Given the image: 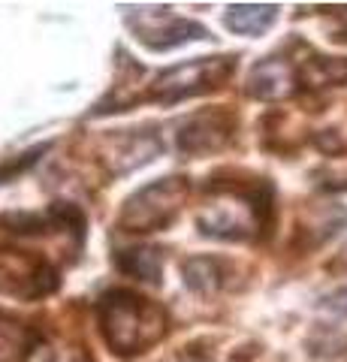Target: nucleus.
<instances>
[{
    "mask_svg": "<svg viewBox=\"0 0 347 362\" xmlns=\"http://www.w3.org/2000/svg\"><path fill=\"white\" fill-rule=\"evenodd\" d=\"M218 202L196 218L199 230L215 239L248 242L269 233L272 226V185L269 181H236V185H211Z\"/></svg>",
    "mask_w": 347,
    "mask_h": 362,
    "instance_id": "f257e3e1",
    "label": "nucleus"
},
{
    "mask_svg": "<svg viewBox=\"0 0 347 362\" xmlns=\"http://www.w3.org/2000/svg\"><path fill=\"white\" fill-rule=\"evenodd\" d=\"M100 332L121 356H136L158 344L170 329V317L160 305L133 290H109L97 299Z\"/></svg>",
    "mask_w": 347,
    "mask_h": 362,
    "instance_id": "f03ea898",
    "label": "nucleus"
},
{
    "mask_svg": "<svg viewBox=\"0 0 347 362\" xmlns=\"http://www.w3.org/2000/svg\"><path fill=\"white\" fill-rule=\"evenodd\" d=\"M233 70H236V58H196L190 64H178L151 85L148 100L172 106L178 100L208 94V90H215L227 82Z\"/></svg>",
    "mask_w": 347,
    "mask_h": 362,
    "instance_id": "7ed1b4c3",
    "label": "nucleus"
},
{
    "mask_svg": "<svg viewBox=\"0 0 347 362\" xmlns=\"http://www.w3.org/2000/svg\"><path fill=\"white\" fill-rule=\"evenodd\" d=\"M187 197V181L184 178H160L154 185L142 187L136 197L127 199L124 211H121V226L127 233H154V230H166L172 221L182 202Z\"/></svg>",
    "mask_w": 347,
    "mask_h": 362,
    "instance_id": "20e7f679",
    "label": "nucleus"
},
{
    "mask_svg": "<svg viewBox=\"0 0 347 362\" xmlns=\"http://www.w3.org/2000/svg\"><path fill=\"white\" fill-rule=\"evenodd\" d=\"M236 130V118L227 109H215V112H199L190 121L182 124L178 133V148L184 154H208V151H220L223 145L233 139Z\"/></svg>",
    "mask_w": 347,
    "mask_h": 362,
    "instance_id": "39448f33",
    "label": "nucleus"
},
{
    "mask_svg": "<svg viewBox=\"0 0 347 362\" xmlns=\"http://www.w3.org/2000/svg\"><path fill=\"white\" fill-rule=\"evenodd\" d=\"M133 30H136V37L154 52H170L175 45H184L194 40H208V30L187 18H166V25H163V21L154 16L151 18L142 16V25H133Z\"/></svg>",
    "mask_w": 347,
    "mask_h": 362,
    "instance_id": "423d86ee",
    "label": "nucleus"
},
{
    "mask_svg": "<svg viewBox=\"0 0 347 362\" xmlns=\"http://www.w3.org/2000/svg\"><path fill=\"white\" fill-rule=\"evenodd\" d=\"M299 85V66L284 58H266L248 76V94L257 100H284Z\"/></svg>",
    "mask_w": 347,
    "mask_h": 362,
    "instance_id": "0eeeda50",
    "label": "nucleus"
},
{
    "mask_svg": "<svg viewBox=\"0 0 347 362\" xmlns=\"http://www.w3.org/2000/svg\"><path fill=\"white\" fill-rule=\"evenodd\" d=\"M275 18H278V6L272 4H239V6H230L227 28L245 33V37H257V33H266L272 28Z\"/></svg>",
    "mask_w": 347,
    "mask_h": 362,
    "instance_id": "6e6552de",
    "label": "nucleus"
},
{
    "mask_svg": "<svg viewBox=\"0 0 347 362\" xmlns=\"http://www.w3.org/2000/svg\"><path fill=\"white\" fill-rule=\"evenodd\" d=\"M184 284L194 293H218L227 281V263L215 257H194L184 263Z\"/></svg>",
    "mask_w": 347,
    "mask_h": 362,
    "instance_id": "1a4fd4ad",
    "label": "nucleus"
},
{
    "mask_svg": "<svg viewBox=\"0 0 347 362\" xmlns=\"http://www.w3.org/2000/svg\"><path fill=\"white\" fill-rule=\"evenodd\" d=\"M118 269L124 272L127 278L145 281V284H158L160 281V251L158 247H130V251L115 254Z\"/></svg>",
    "mask_w": 347,
    "mask_h": 362,
    "instance_id": "9d476101",
    "label": "nucleus"
},
{
    "mask_svg": "<svg viewBox=\"0 0 347 362\" xmlns=\"http://www.w3.org/2000/svg\"><path fill=\"white\" fill-rule=\"evenodd\" d=\"M299 82L311 88H327V85H347V61L344 58H320L311 54L299 66Z\"/></svg>",
    "mask_w": 347,
    "mask_h": 362,
    "instance_id": "9b49d317",
    "label": "nucleus"
},
{
    "mask_svg": "<svg viewBox=\"0 0 347 362\" xmlns=\"http://www.w3.org/2000/svg\"><path fill=\"white\" fill-rule=\"evenodd\" d=\"M25 362H94L88 356L85 347H70V344H46L42 338H33Z\"/></svg>",
    "mask_w": 347,
    "mask_h": 362,
    "instance_id": "f8f14e48",
    "label": "nucleus"
},
{
    "mask_svg": "<svg viewBox=\"0 0 347 362\" xmlns=\"http://www.w3.org/2000/svg\"><path fill=\"white\" fill-rule=\"evenodd\" d=\"M317 308H320L323 314H329L332 320H344V317H347V287L329 293V296H323V299L317 302Z\"/></svg>",
    "mask_w": 347,
    "mask_h": 362,
    "instance_id": "ddd939ff",
    "label": "nucleus"
},
{
    "mask_svg": "<svg viewBox=\"0 0 347 362\" xmlns=\"http://www.w3.org/2000/svg\"><path fill=\"white\" fill-rule=\"evenodd\" d=\"M166 362H211V359H208V354H206V350H199V347L194 344V347H184V350H178V354H175V356H170Z\"/></svg>",
    "mask_w": 347,
    "mask_h": 362,
    "instance_id": "4468645a",
    "label": "nucleus"
}]
</instances>
